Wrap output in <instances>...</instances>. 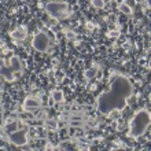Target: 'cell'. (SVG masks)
I'll list each match as a JSON object with an SVG mask.
<instances>
[{"instance_id":"19","label":"cell","mask_w":151,"mask_h":151,"mask_svg":"<svg viewBox=\"0 0 151 151\" xmlns=\"http://www.w3.org/2000/svg\"><path fill=\"white\" fill-rule=\"evenodd\" d=\"M144 3L147 4V7H150V0H144Z\"/></svg>"},{"instance_id":"5","label":"cell","mask_w":151,"mask_h":151,"mask_svg":"<svg viewBox=\"0 0 151 151\" xmlns=\"http://www.w3.org/2000/svg\"><path fill=\"white\" fill-rule=\"evenodd\" d=\"M8 142L14 146L22 147L25 144H28V133L25 129H17L15 132L8 133Z\"/></svg>"},{"instance_id":"11","label":"cell","mask_w":151,"mask_h":151,"mask_svg":"<svg viewBox=\"0 0 151 151\" xmlns=\"http://www.w3.org/2000/svg\"><path fill=\"white\" fill-rule=\"evenodd\" d=\"M52 100L55 103H62L65 100V93L62 89H56V91L52 92Z\"/></svg>"},{"instance_id":"20","label":"cell","mask_w":151,"mask_h":151,"mask_svg":"<svg viewBox=\"0 0 151 151\" xmlns=\"http://www.w3.org/2000/svg\"><path fill=\"white\" fill-rule=\"evenodd\" d=\"M80 148H83V150H88V148H89V147H87V146H81V147H80Z\"/></svg>"},{"instance_id":"16","label":"cell","mask_w":151,"mask_h":151,"mask_svg":"<svg viewBox=\"0 0 151 151\" xmlns=\"http://www.w3.org/2000/svg\"><path fill=\"white\" fill-rule=\"evenodd\" d=\"M107 37H109V39H118V37H119V32H118V30H109V32H107Z\"/></svg>"},{"instance_id":"4","label":"cell","mask_w":151,"mask_h":151,"mask_svg":"<svg viewBox=\"0 0 151 151\" xmlns=\"http://www.w3.org/2000/svg\"><path fill=\"white\" fill-rule=\"evenodd\" d=\"M32 47L37 52H47L51 47V39L45 32H39L32 40Z\"/></svg>"},{"instance_id":"6","label":"cell","mask_w":151,"mask_h":151,"mask_svg":"<svg viewBox=\"0 0 151 151\" xmlns=\"http://www.w3.org/2000/svg\"><path fill=\"white\" fill-rule=\"evenodd\" d=\"M10 36H11L12 40H15L17 43L24 41V40L28 37V29H26V26H19V28L14 29V30L10 33Z\"/></svg>"},{"instance_id":"9","label":"cell","mask_w":151,"mask_h":151,"mask_svg":"<svg viewBox=\"0 0 151 151\" xmlns=\"http://www.w3.org/2000/svg\"><path fill=\"white\" fill-rule=\"evenodd\" d=\"M98 73H99V68L98 66H91V68H88L85 72H84V77H85V80H92L95 78V77H98Z\"/></svg>"},{"instance_id":"13","label":"cell","mask_w":151,"mask_h":151,"mask_svg":"<svg viewBox=\"0 0 151 151\" xmlns=\"http://www.w3.org/2000/svg\"><path fill=\"white\" fill-rule=\"evenodd\" d=\"M17 129H19V128H18V121H15V119L8 121L7 125H6V131H7L8 133H11V132H15Z\"/></svg>"},{"instance_id":"2","label":"cell","mask_w":151,"mask_h":151,"mask_svg":"<svg viewBox=\"0 0 151 151\" xmlns=\"http://www.w3.org/2000/svg\"><path fill=\"white\" fill-rule=\"evenodd\" d=\"M151 122V115L147 109H140L133 114V117L129 121V132L127 135L131 139H139L147 132L150 128Z\"/></svg>"},{"instance_id":"1","label":"cell","mask_w":151,"mask_h":151,"mask_svg":"<svg viewBox=\"0 0 151 151\" xmlns=\"http://www.w3.org/2000/svg\"><path fill=\"white\" fill-rule=\"evenodd\" d=\"M132 95H133V85L131 80L125 76L117 74L109 83L107 89L98 96L96 110L102 115H107L114 109L122 111L128 106V100Z\"/></svg>"},{"instance_id":"12","label":"cell","mask_w":151,"mask_h":151,"mask_svg":"<svg viewBox=\"0 0 151 151\" xmlns=\"http://www.w3.org/2000/svg\"><path fill=\"white\" fill-rule=\"evenodd\" d=\"M44 127H45V129H48V131H56V129H58V121L54 118H48V119H45Z\"/></svg>"},{"instance_id":"7","label":"cell","mask_w":151,"mask_h":151,"mask_svg":"<svg viewBox=\"0 0 151 151\" xmlns=\"http://www.w3.org/2000/svg\"><path fill=\"white\" fill-rule=\"evenodd\" d=\"M40 100L37 99L36 96H28L26 99L24 100V109L26 110V111H32V110H35V109L40 107Z\"/></svg>"},{"instance_id":"10","label":"cell","mask_w":151,"mask_h":151,"mask_svg":"<svg viewBox=\"0 0 151 151\" xmlns=\"http://www.w3.org/2000/svg\"><path fill=\"white\" fill-rule=\"evenodd\" d=\"M118 11L121 12V14H125V15H132V14H133L132 7L128 3H125V1H122V3L118 4Z\"/></svg>"},{"instance_id":"17","label":"cell","mask_w":151,"mask_h":151,"mask_svg":"<svg viewBox=\"0 0 151 151\" xmlns=\"http://www.w3.org/2000/svg\"><path fill=\"white\" fill-rule=\"evenodd\" d=\"M65 36H66L68 40H74L76 37H77V35H76L73 30H65Z\"/></svg>"},{"instance_id":"8","label":"cell","mask_w":151,"mask_h":151,"mask_svg":"<svg viewBox=\"0 0 151 151\" xmlns=\"http://www.w3.org/2000/svg\"><path fill=\"white\" fill-rule=\"evenodd\" d=\"M8 69L12 73H18L22 70V60L19 59V56L14 55L10 58V60H8Z\"/></svg>"},{"instance_id":"3","label":"cell","mask_w":151,"mask_h":151,"mask_svg":"<svg viewBox=\"0 0 151 151\" xmlns=\"http://www.w3.org/2000/svg\"><path fill=\"white\" fill-rule=\"evenodd\" d=\"M44 10L54 19H63L70 14V7L66 1H48Z\"/></svg>"},{"instance_id":"15","label":"cell","mask_w":151,"mask_h":151,"mask_svg":"<svg viewBox=\"0 0 151 151\" xmlns=\"http://www.w3.org/2000/svg\"><path fill=\"white\" fill-rule=\"evenodd\" d=\"M91 4L95 8H98V10H102V8H104V6H106V1H104V0H91Z\"/></svg>"},{"instance_id":"18","label":"cell","mask_w":151,"mask_h":151,"mask_svg":"<svg viewBox=\"0 0 151 151\" xmlns=\"http://www.w3.org/2000/svg\"><path fill=\"white\" fill-rule=\"evenodd\" d=\"M87 28H89V29H93V25H91V24H87Z\"/></svg>"},{"instance_id":"21","label":"cell","mask_w":151,"mask_h":151,"mask_svg":"<svg viewBox=\"0 0 151 151\" xmlns=\"http://www.w3.org/2000/svg\"><path fill=\"white\" fill-rule=\"evenodd\" d=\"M0 66H3V59L0 58Z\"/></svg>"},{"instance_id":"14","label":"cell","mask_w":151,"mask_h":151,"mask_svg":"<svg viewBox=\"0 0 151 151\" xmlns=\"http://www.w3.org/2000/svg\"><path fill=\"white\" fill-rule=\"evenodd\" d=\"M121 115H122V111H121V110L114 109V110H111V111L109 113L106 117H109L110 119H118V118H121Z\"/></svg>"}]
</instances>
